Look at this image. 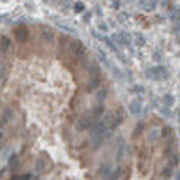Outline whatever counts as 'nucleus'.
<instances>
[{
	"label": "nucleus",
	"instance_id": "nucleus-1",
	"mask_svg": "<svg viewBox=\"0 0 180 180\" xmlns=\"http://www.w3.org/2000/svg\"><path fill=\"white\" fill-rule=\"evenodd\" d=\"M101 82V74H100V68L97 63H90L89 66V84H87V90L92 92V90L98 89Z\"/></svg>",
	"mask_w": 180,
	"mask_h": 180
},
{
	"label": "nucleus",
	"instance_id": "nucleus-2",
	"mask_svg": "<svg viewBox=\"0 0 180 180\" xmlns=\"http://www.w3.org/2000/svg\"><path fill=\"white\" fill-rule=\"evenodd\" d=\"M145 74H147V77H150V79L161 81V79H166L167 77V70L164 68V66H161V65H156V66L149 68L147 71H145Z\"/></svg>",
	"mask_w": 180,
	"mask_h": 180
},
{
	"label": "nucleus",
	"instance_id": "nucleus-3",
	"mask_svg": "<svg viewBox=\"0 0 180 180\" xmlns=\"http://www.w3.org/2000/svg\"><path fill=\"white\" fill-rule=\"evenodd\" d=\"M98 123V119H95L92 115V112H89V115H84L82 119L77 122V130L79 131H84V130H92V128Z\"/></svg>",
	"mask_w": 180,
	"mask_h": 180
},
{
	"label": "nucleus",
	"instance_id": "nucleus-4",
	"mask_svg": "<svg viewBox=\"0 0 180 180\" xmlns=\"http://www.w3.org/2000/svg\"><path fill=\"white\" fill-rule=\"evenodd\" d=\"M70 51L76 57V60H81V59H84V55H86V46H84L79 40H73L70 43Z\"/></svg>",
	"mask_w": 180,
	"mask_h": 180
},
{
	"label": "nucleus",
	"instance_id": "nucleus-5",
	"mask_svg": "<svg viewBox=\"0 0 180 180\" xmlns=\"http://www.w3.org/2000/svg\"><path fill=\"white\" fill-rule=\"evenodd\" d=\"M115 41H119L120 44H123V46H131V35L128 32H120L117 33V35L112 36Z\"/></svg>",
	"mask_w": 180,
	"mask_h": 180
},
{
	"label": "nucleus",
	"instance_id": "nucleus-6",
	"mask_svg": "<svg viewBox=\"0 0 180 180\" xmlns=\"http://www.w3.org/2000/svg\"><path fill=\"white\" fill-rule=\"evenodd\" d=\"M130 112H131V115L134 117H138L141 115V112H142V100H133L131 103H130Z\"/></svg>",
	"mask_w": 180,
	"mask_h": 180
},
{
	"label": "nucleus",
	"instance_id": "nucleus-7",
	"mask_svg": "<svg viewBox=\"0 0 180 180\" xmlns=\"http://www.w3.org/2000/svg\"><path fill=\"white\" fill-rule=\"evenodd\" d=\"M14 36L18 38V41H25V40H27V36H29V30H27V27H25V25H19V27H16V30H14Z\"/></svg>",
	"mask_w": 180,
	"mask_h": 180
},
{
	"label": "nucleus",
	"instance_id": "nucleus-8",
	"mask_svg": "<svg viewBox=\"0 0 180 180\" xmlns=\"http://www.w3.org/2000/svg\"><path fill=\"white\" fill-rule=\"evenodd\" d=\"M95 51H97V55H98V59L101 60V63H103L106 68H111V62H109V59H108V55H106V51L103 49V48H95Z\"/></svg>",
	"mask_w": 180,
	"mask_h": 180
},
{
	"label": "nucleus",
	"instance_id": "nucleus-9",
	"mask_svg": "<svg viewBox=\"0 0 180 180\" xmlns=\"http://www.w3.org/2000/svg\"><path fill=\"white\" fill-rule=\"evenodd\" d=\"M41 36H43V40L46 43H52V40H54L52 29L48 27V25H41Z\"/></svg>",
	"mask_w": 180,
	"mask_h": 180
},
{
	"label": "nucleus",
	"instance_id": "nucleus-10",
	"mask_svg": "<svg viewBox=\"0 0 180 180\" xmlns=\"http://www.w3.org/2000/svg\"><path fill=\"white\" fill-rule=\"evenodd\" d=\"M122 120H123V115H122V111H119L117 114L109 117V128H111V130H112V128H117L122 123Z\"/></svg>",
	"mask_w": 180,
	"mask_h": 180
},
{
	"label": "nucleus",
	"instance_id": "nucleus-11",
	"mask_svg": "<svg viewBox=\"0 0 180 180\" xmlns=\"http://www.w3.org/2000/svg\"><path fill=\"white\" fill-rule=\"evenodd\" d=\"M98 174H100V177H101V179H108V180H109L111 174H112V171H111V166L108 164V163H103V164L100 166V171H98Z\"/></svg>",
	"mask_w": 180,
	"mask_h": 180
},
{
	"label": "nucleus",
	"instance_id": "nucleus-12",
	"mask_svg": "<svg viewBox=\"0 0 180 180\" xmlns=\"http://www.w3.org/2000/svg\"><path fill=\"white\" fill-rule=\"evenodd\" d=\"M11 117H13V111H11V108H3V112H2V126H5L7 123L11 120Z\"/></svg>",
	"mask_w": 180,
	"mask_h": 180
},
{
	"label": "nucleus",
	"instance_id": "nucleus-13",
	"mask_svg": "<svg viewBox=\"0 0 180 180\" xmlns=\"http://www.w3.org/2000/svg\"><path fill=\"white\" fill-rule=\"evenodd\" d=\"M10 49H11V40H10L8 36L3 35V36H2V54L7 55Z\"/></svg>",
	"mask_w": 180,
	"mask_h": 180
},
{
	"label": "nucleus",
	"instance_id": "nucleus-14",
	"mask_svg": "<svg viewBox=\"0 0 180 180\" xmlns=\"http://www.w3.org/2000/svg\"><path fill=\"white\" fill-rule=\"evenodd\" d=\"M122 176H123V167H122V166H117L115 169L112 171L109 180H120V177H122Z\"/></svg>",
	"mask_w": 180,
	"mask_h": 180
},
{
	"label": "nucleus",
	"instance_id": "nucleus-15",
	"mask_svg": "<svg viewBox=\"0 0 180 180\" xmlns=\"http://www.w3.org/2000/svg\"><path fill=\"white\" fill-rule=\"evenodd\" d=\"M139 7L145 11H153L156 8V2H141Z\"/></svg>",
	"mask_w": 180,
	"mask_h": 180
},
{
	"label": "nucleus",
	"instance_id": "nucleus-16",
	"mask_svg": "<svg viewBox=\"0 0 180 180\" xmlns=\"http://www.w3.org/2000/svg\"><path fill=\"white\" fill-rule=\"evenodd\" d=\"M106 95H108V89H101L100 92L97 93V101H98V104H101V103L104 101Z\"/></svg>",
	"mask_w": 180,
	"mask_h": 180
},
{
	"label": "nucleus",
	"instance_id": "nucleus-17",
	"mask_svg": "<svg viewBox=\"0 0 180 180\" xmlns=\"http://www.w3.org/2000/svg\"><path fill=\"white\" fill-rule=\"evenodd\" d=\"M161 136L164 138V139H171L172 138V128L171 126H164L161 130Z\"/></svg>",
	"mask_w": 180,
	"mask_h": 180
},
{
	"label": "nucleus",
	"instance_id": "nucleus-18",
	"mask_svg": "<svg viewBox=\"0 0 180 180\" xmlns=\"http://www.w3.org/2000/svg\"><path fill=\"white\" fill-rule=\"evenodd\" d=\"M111 71L114 73V76H115L117 81H123V73L117 68V66H111Z\"/></svg>",
	"mask_w": 180,
	"mask_h": 180
},
{
	"label": "nucleus",
	"instance_id": "nucleus-19",
	"mask_svg": "<svg viewBox=\"0 0 180 180\" xmlns=\"http://www.w3.org/2000/svg\"><path fill=\"white\" fill-rule=\"evenodd\" d=\"M73 8H74L76 13H84V11H86V5H84L82 2H76L74 5H73Z\"/></svg>",
	"mask_w": 180,
	"mask_h": 180
},
{
	"label": "nucleus",
	"instance_id": "nucleus-20",
	"mask_svg": "<svg viewBox=\"0 0 180 180\" xmlns=\"http://www.w3.org/2000/svg\"><path fill=\"white\" fill-rule=\"evenodd\" d=\"M163 101H164L166 108H169V106H172V103H174V97L167 93V95H164V97H163Z\"/></svg>",
	"mask_w": 180,
	"mask_h": 180
},
{
	"label": "nucleus",
	"instance_id": "nucleus-21",
	"mask_svg": "<svg viewBox=\"0 0 180 180\" xmlns=\"http://www.w3.org/2000/svg\"><path fill=\"white\" fill-rule=\"evenodd\" d=\"M59 27H60V29H65L66 32H70V33H76V35H77V30H74L73 27H70V25L63 24V22H59Z\"/></svg>",
	"mask_w": 180,
	"mask_h": 180
},
{
	"label": "nucleus",
	"instance_id": "nucleus-22",
	"mask_svg": "<svg viewBox=\"0 0 180 180\" xmlns=\"http://www.w3.org/2000/svg\"><path fill=\"white\" fill-rule=\"evenodd\" d=\"M171 174H172V166H171V164H167V166H166V169H163L161 176L164 177V179H167V177L171 176Z\"/></svg>",
	"mask_w": 180,
	"mask_h": 180
},
{
	"label": "nucleus",
	"instance_id": "nucleus-23",
	"mask_svg": "<svg viewBox=\"0 0 180 180\" xmlns=\"http://www.w3.org/2000/svg\"><path fill=\"white\" fill-rule=\"evenodd\" d=\"M136 43L139 44V46H142V44L145 43V38H144V35H141V33H136Z\"/></svg>",
	"mask_w": 180,
	"mask_h": 180
},
{
	"label": "nucleus",
	"instance_id": "nucleus-24",
	"mask_svg": "<svg viewBox=\"0 0 180 180\" xmlns=\"http://www.w3.org/2000/svg\"><path fill=\"white\" fill-rule=\"evenodd\" d=\"M177 163H179V155H176V153H172L171 155V161H169V164L174 167V166H176L177 164Z\"/></svg>",
	"mask_w": 180,
	"mask_h": 180
},
{
	"label": "nucleus",
	"instance_id": "nucleus-25",
	"mask_svg": "<svg viewBox=\"0 0 180 180\" xmlns=\"http://www.w3.org/2000/svg\"><path fill=\"white\" fill-rule=\"evenodd\" d=\"M161 114H163V117H166V119H169V117H172V114H171L169 108H163V109H161Z\"/></svg>",
	"mask_w": 180,
	"mask_h": 180
},
{
	"label": "nucleus",
	"instance_id": "nucleus-26",
	"mask_svg": "<svg viewBox=\"0 0 180 180\" xmlns=\"http://www.w3.org/2000/svg\"><path fill=\"white\" fill-rule=\"evenodd\" d=\"M131 92L141 93V92H144V87H142V86H133V87H131Z\"/></svg>",
	"mask_w": 180,
	"mask_h": 180
},
{
	"label": "nucleus",
	"instance_id": "nucleus-27",
	"mask_svg": "<svg viewBox=\"0 0 180 180\" xmlns=\"http://www.w3.org/2000/svg\"><path fill=\"white\" fill-rule=\"evenodd\" d=\"M158 134H160V131H158V130H153V131H152V133L149 134V139H150V141H155L156 138H158Z\"/></svg>",
	"mask_w": 180,
	"mask_h": 180
},
{
	"label": "nucleus",
	"instance_id": "nucleus-28",
	"mask_svg": "<svg viewBox=\"0 0 180 180\" xmlns=\"http://www.w3.org/2000/svg\"><path fill=\"white\" fill-rule=\"evenodd\" d=\"M32 176L30 174H24V176H19V179H14V180H30Z\"/></svg>",
	"mask_w": 180,
	"mask_h": 180
},
{
	"label": "nucleus",
	"instance_id": "nucleus-29",
	"mask_svg": "<svg viewBox=\"0 0 180 180\" xmlns=\"http://www.w3.org/2000/svg\"><path fill=\"white\" fill-rule=\"evenodd\" d=\"M13 166H18V164H16V156L14 155L10 158V167H13Z\"/></svg>",
	"mask_w": 180,
	"mask_h": 180
},
{
	"label": "nucleus",
	"instance_id": "nucleus-30",
	"mask_svg": "<svg viewBox=\"0 0 180 180\" xmlns=\"http://www.w3.org/2000/svg\"><path fill=\"white\" fill-rule=\"evenodd\" d=\"M98 27H100V30H103V32L108 30V25H106L104 22H100V25H98Z\"/></svg>",
	"mask_w": 180,
	"mask_h": 180
},
{
	"label": "nucleus",
	"instance_id": "nucleus-31",
	"mask_svg": "<svg viewBox=\"0 0 180 180\" xmlns=\"http://www.w3.org/2000/svg\"><path fill=\"white\" fill-rule=\"evenodd\" d=\"M90 18H92V13H90V11H86V14H84V21H90Z\"/></svg>",
	"mask_w": 180,
	"mask_h": 180
},
{
	"label": "nucleus",
	"instance_id": "nucleus-32",
	"mask_svg": "<svg viewBox=\"0 0 180 180\" xmlns=\"http://www.w3.org/2000/svg\"><path fill=\"white\" fill-rule=\"evenodd\" d=\"M142 126H144V123H139V125H138V128H136V131H134V134H138V133H141V131H142Z\"/></svg>",
	"mask_w": 180,
	"mask_h": 180
},
{
	"label": "nucleus",
	"instance_id": "nucleus-33",
	"mask_svg": "<svg viewBox=\"0 0 180 180\" xmlns=\"http://www.w3.org/2000/svg\"><path fill=\"white\" fill-rule=\"evenodd\" d=\"M95 11H97V14L98 16H101L103 13H101V8H100V5H97V7H95Z\"/></svg>",
	"mask_w": 180,
	"mask_h": 180
},
{
	"label": "nucleus",
	"instance_id": "nucleus-34",
	"mask_svg": "<svg viewBox=\"0 0 180 180\" xmlns=\"http://www.w3.org/2000/svg\"><path fill=\"white\" fill-rule=\"evenodd\" d=\"M176 180H180V172L177 174V177H176Z\"/></svg>",
	"mask_w": 180,
	"mask_h": 180
}]
</instances>
